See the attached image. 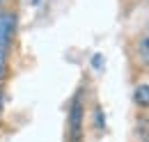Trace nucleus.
<instances>
[{
  "instance_id": "1",
  "label": "nucleus",
  "mask_w": 149,
  "mask_h": 142,
  "mask_svg": "<svg viewBox=\"0 0 149 142\" xmlns=\"http://www.w3.org/2000/svg\"><path fill=\"white\" fill-rule=\"evenodd\" d=\"M64 142H85V87H78L69 101Z\"/></svg>"
},
{
  "instance_id": "3",
  "label": "nucleus",
  "mask_w": 149,
  "mask_h": 142,
  "mask_svg": "<svg viewBox=\"0 0 149 142\" xmlns=\"http://www.w3.org/2000/svg\"><path fill=\"white\" fill-rule=\"evenodd\" d=\"M133 55H135L138 64L145 71H149V25L145 30H140L138 37L133 39Z\"/></svg>"
},
{
  "instance_id": "2",
  "label": "nucleus",
  "mask_w": 149,
  "mask_h": 142,
  "mask_svg": "<svg viewBox=\"0 0 149 142\" xmlns=\"http://www.w3.org/2000/svg\"><path fill=\"white\" fill-rule=\"evenodd\" d=\"M19 28V16L14 9H0V51H9Z\"/></svg>"
},
{
  "instance_id": "6",
  "label": "nucleus",
  "mask_w": 149,
  "mask_h": 142,
  "mask_svg": "<svg viewBox=\"0 0 149 142\" xmlns=\"http://www.w3.org/2000/svg\"><path fill=\"white\" fill-rule=\"evenodd\" d=\"M142 138H145V142H149V119H145V126H142Z\"/></svg>"
},
{
  "instance_id": "5",
  "label": "nucleus",
  "mask_w": 149,
  "mask_h": 142,
  "mask_svg": "<svg viewBox=\"0 0 149 142\" xmlns=\"http://www.w3.org/2000/svg\"><path fill=\"white\" fill-rule=\"evenodd\" d=\"M7 73H9V51H0V89L7 80Z\"/></svg>"
},
{
  "instance_id": "7",
  "label": "nucleus",
  "mask_w": 149,
  "mask_h": 142,
  "mask_svg": "<svg viewBox=\"0 0 149 142\" xmlns=\"http://www.w3.org/2000/svg\"><path fill=\"white\" fill-rule=\"evenodd\" d=\"M2 110H5V99H2V89H0V119H2Z\"/></svg>"
},
{
  "instance_id": "9",
  "label": "nucleus",
  "mask_w": 149,
  "mask_h": 142,
  "mask_svg": "<svg viewBox=\"0 0 149 142\" xmlns=\"http://www.w3.org/2000/svg\"><path fill=\"white\" fill-rule=\"evenodd\" d=\"M32 2H35V5H37V2H39V0H32Z\"/></svg>"
},
{
  "instance_id": "4",
  "label": "nucleus",
  "mask_w": 149,
  "mask_h": 142,
  "mask_svg": "<svg viewBox=\"0 0 149 142\" xmlns=\"http://www.w3.org/2000/svg\"><path fill=\"white\" fill-rule=\"evenodd\" d=\"M133 103L142 110H149V83H138L133 89Z\"/></svg>"
},
{
  "instance_id": "8",
  "label": "nucleus",
  "mask_w": 149,
  "mask_h": 142,
  "mask_svg": "<svg viewBox=\"0 0 149 142\" xmlns=\"http://www.w3.org/2000/svg\"><path fill=\"white\" fill-rule=\"evenodd\" d=\"M0 9H5V0H0Z\"/></svg>"
}]
</instances>
